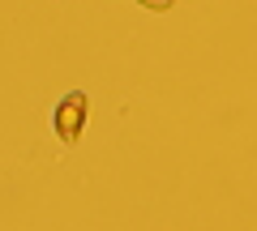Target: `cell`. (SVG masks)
I'll return each instance as SVG.
<instances>
[{
	"instance_id": "1",
	"label": "cell",
	"mask_w": 257,
	"mask_h": 231,
	"mask_svg": "<svg viewBox=\"0 0 257 231\" xmlns=\"http://www.w3.org/2000/svg\"><path fill=\"white\" fill-rule=\"evenodd\" d=\"M86 116H90V99H86V90L64 94V99L56 103V111H52L56 137H60L64 146H77V141H82V133H86Z\"/></svg>"
},
{
	"instance_id": "2",
	"label": "cell",
	"mask_w": 257,
	"mask_h": 231,
	"mask_svg": "<svg viewBox=\"0 0 257 231\" xmlns=\"http://www.w3.org/2000/svg\"><path fill=\"white\" fill-rule=\"evenodd\" d=\"M138 5H142V9H150V13H167L176 0H138Z\"/></svg>"
}]
</instances>
